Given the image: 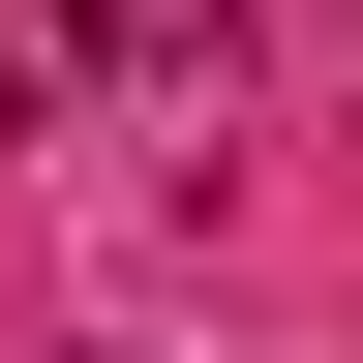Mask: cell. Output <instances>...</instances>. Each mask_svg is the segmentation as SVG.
<instances>
[]
</instances>
